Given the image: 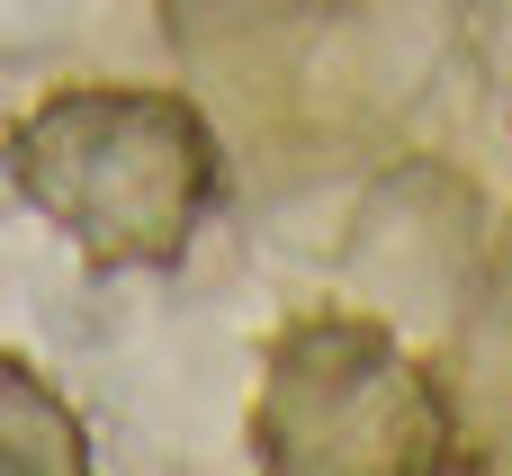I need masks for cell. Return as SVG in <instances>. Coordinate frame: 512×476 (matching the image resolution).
<instances>
[{
	"label": "cell",
	"instance_id": "3957f363",
	"mask_svg": "<svg viewBox=\"0 0 512 476\" xmlns=\"http://www.w3.org/2000/svg\"><path fill=\"white\" fill-rule=\"evenodd\" d=\"M90 432L54 396V378L18 351H0V476H81Z\"/></svg>",
	"mask_w": 512,
	"mask_h": 476
},
{
	"label": "cell",
	"instance_id": "6da1fadb",
	"mask_svg": "<svg viewBox=\"0 0 512 476\" xmlns=\"http://www.w3.org/2000/svg\"><path fill=\"white\" fill-rule=\"evenodd\" d=\"M9 189L90 270H180L225 198V144L180 90L72 81L0 135Z\"/></svg>",
	"mask_w": 512,
	"mask_h": 476
},
{
	"label": "cell",
	"instance_id": "7a4b0ae2",
	"mask_svg": "<svg viewBox=\"0 0 512 476\" xmlns=\"http://www.w3.org/2000/svg\"><path fill=\"white\" fill-rule=\"evenodd\" d=\"M252 459L270 476H432L459 459L441 378L378 315H288L261 351Z\"/></svg>",
	"mask_w": 512,
	"mask_h": 476
}]
</instances>
